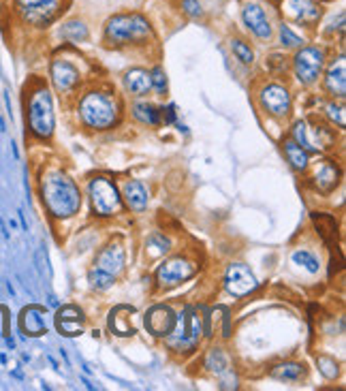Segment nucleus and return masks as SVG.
I'll use <instances>...</instances> for the list:
<instances>
[{"label":"nucleus","instance_id":"9d476101","mask_svg":"<svg viewBox=\"0 0 346 391\" xmlns=\"http://www.w3.org/2000/svg\"><path fill=\"white\" fill-rule=\"evenodd\" d=\"M257 278L250 272V268L242 266V263H233L229 266L227 274H225V286L227 291L235 297H244L248 293H252L257 289Z\"/></svg>","mask_w":346,"mask_h":391},{"label":"nucleus","instance_id":"c85d7f7f","mask_svg":"<svg viewBox=\"0 0 346 391\" xmlns=\"http://www.w3.org/2000/svg\"><path fill=\"white\" fill-rule=\"evenodd\" d=\"M60 35H62L64 39L73 41V43H84V41H88V28H86V24H84V21H77V19L64 24L62 31H60Z\"/></svg>","mask_w":346,"mask_h":391},{"label":"nucleus","instance_id":"a19ab883","mask_svg":"<svg viewBox=\"0 0 346 391\" xmlns=\"http://www.w3.org/2000/svg\"><path fill=\"white\" fill-rule=\"evenodd\" d=\"M45 3H51V0H15V7H17L21 13H26V11H31V9H35V7H41V5H45Z\"/></svg>","mask_w":346,"mask_h":391},{"label":"nucleus","instance_id":"bb28decb","mask_svg":"<svg viewBox=\"0 0 346 391\" xmlns=\"http://www.w3.org/2000/svg\"><path fill=\"white\" fill-rule=\"evenodd\" d=\"M270 374L274 379H280V381H300L306 374V368H304V363L288 361V363H280V366L272 368Z\"/></svg>","mask_w":346,"mask_h":391},{"label":"nucleus","instance_id":"4468645a","mask_svg":"<svg viewBox=\"0 0 346 391\" xmlns=\"http://www.w3.org/2000/svg\"><path fill=\"white\" fill-rule=\"evenodd\" d=\"M56 329L62 336H79L84 331V312L79 310L77 306H58L56 312Z\"/></svg>","mask_w":346,"mask_h":391},{"label":"nucleus","instance_id":"a878e982","mask_svg":"<svg viewBox=\"0 0 346 391\" xmlns=\"http://www.w3.org/2000/svg\"><path fill=\"white\" fill-rule=\"evenodd\" d=\"M284 154H286L288 163L295 167L297 171H304L308 167V152L295 139H286L284 141Z\"/></svg>","mask_w":346,"mask_h":391},{"label":"nucleus","instance_id":"a211bd4d","mask_svg":"<svg viewBox=\"0 0 346 391\" xmlns=\"http://www.w3.org/2000/svg\"><path fill=\"white\" fill-rule=\"evenodd\" d=\"M79 77H82L79 71L67 60H54V64H51V82H54L58 92L73 90L79 84Z\"/></svg>","mask_w":346,"mask_h":391},{"label":"nucleus","instance_id":"423d86ee","mask_svg":"<svg viewBox=\"0 0 346 391\" xmlns=\"http://www.w3.org/2000/svg\"><path fill=\"white\" fill-rule=\"evenodd\" d=\"M88 195H90V203L92 210L98 216H114L120 212L122 207V199L118 195V189L114 182H110L107 177H94L88 186Z\"/></svg>","mask_w":346,"mask_h":391},{"label":"nucleus","instance_id":"58836bf2","mask_svg":"<svg viewBox=\"0 0 346 391\" xmlns=\"http://www.w3.org/2000/svg\"><path fill=\"white\" fill-rule=\"evenodd\" d=\"M150 80H152V86L158 90V92H165L167 90V75L163 73V69H154L152 73H150Z\"/></svg>","mask_w":346,"mask_h":391},{"label":"nucleus","instance_id":"72a5a7b5","mask_svg":"<svg viewBox=\"0 0 346 391\" xmlns=\"http://www.w3.org/2000/svg\"><path fill=\"white\" fill-rule=\"evenodd\" d=\"M231 49H233V54L237 56V60H242L244 64H252L254 62V51L244 43V41H231Z\"/></svg>","mask_w":346,"mask_h":391},{"label":"nucleus","instance_id":"c9c22d12","mask_svg":"<svg viewBox=\"0 0 346 391\" xmlns=\"http://www.w3.org/2000/svg\"><path fill=\"white\" fill-rule=\"evenodd\" d=\"M280 41H282V45L284 47H300L302 43H304V39H300L295 33H293L288 26H280Z\"/></svg>","mask_w":346,"mask_h":391},{"label":"nucleus","instance_id":"2eb2a0df","mask_svg":"<svg viewBox=\"0 0 346 391\" xmlns=\"http://www.w3.org/2000/svg\"><path fill=\"white\" fill-rule=\"evenodd\" d=\"M242 17H244V24L248 26V31L254 33L259 39H270L272 37L270 19H268V15H265L263 7L259 3H246Z\"/></svg>","mask_w":346,"mask_h":391},{"label":"nucleus","instance_id":"8fccbe9b","mask_svg":"<svg viewBox=\"0 0 346 391\" xmlns=\"http://www.w3.org/2000/svg\"><path fill=\"white\" fill-rule=\"evenodd\" d=\"M0 363H7V355L5 353H0Z\"/></svg>","mask_w":346,"mask_h":391},{"label":"nucleus","instance_id":"c03bdc74","mask_svg":"<svg viewBox=\"0 0 346 391\" xmlns=\"http://www.w3.org/2000/svg\"><path fill=\"white\" fill-rule=\"evenodd\" d=\"M17 216H19L21 229H24V231H28V225H26V218H24V212H21V210H17Z\"/></svg>","mask_w":346,"mask_h":391},{"label":"nucleus","instance_id":"37998d69","mask_svg":"<svg viewBox=\"0 0 346 391\" xmlns=\"http://www.w3.org/2000/svg\"><path fill=\"white\" fill-rule=\"evenodd\" d=\"M163 118H165V122H173L175 120V107L169 105L167 110H163Z\"/></svg>","mask_w":346,"mask_h":391},{"label":"nucleus","instance_id":"9b49d317","mask_svg":"<svg viewBox=\"0 0 346 391\" xmlns=\"http://www.w3.org/2000/svg\"><path fill=\"white\" fill-rule=\"evenodd\" d=\"M259 98H261L263 110L268 112L270 116H274V118H284L291 112V94H288L286 88H282L278 84L265 86L261 90Z\"/></svg>","mask_w":346,"mask_h":391},{"label":"nucleus","instance_id":"cd10ccee","mask_svg":"<svg viewBox=\"0 0 346 391\" xmlns=\"http://www.w3.org/2000/svg\"><path fill=\"white\" fill-rule=\"evenodd\" d=\"M207 325H205V333L207 336H211V327H214V325H218V323H223L225 327V331H223V336L227 338L229 333H231V319H229V310L225 308V306H218L216 310H211L209 312V317H207Z\"/></svg>","mask_w":346,"mask_h":391},{"label":"nucleus","instance_id":"7ed1b4c3","mask_svg":"<svg viewBox=\"0 0 346 391\" xmlns=\"http://www.w3.org/2000/svg\"><path fill=\"white\" fill-rule=\"evenodd\" d=\"M201 331H203V319L199 317V312L193 306H189L175 317V323L165 338H167L169 349L178 353H189L199 345Z\"/></svg>","mask_w":346,"mask_h":391},{"label":"nucleus","instance_id":"4c0bfd02","mask_svg":"<svg viewBox=\"0 0 346 391\" xmlns=\"http://www.w3.org/2000/svg\"><path fill=\"white\" fill-rule=\"evenodd\" d=\"M327 116L340 126V128H344L346 126V116H344V107L340 105V103H331V105L327 107Z\"/></svg>","mask_w":346,"mask_h":391},{"label":"nucleus","instance_id":"5701e85b","mask_svg":"<svg viewBox=\"0 0 346 391\" xmlns=\"http://www.w3.org/2000/svg\"><path fill=\"white\" fill-rule=\"evenodd\" d=\"M58 7H60L58 0H51V3H45V5H41V7H35V9L26 11V13H21V15H24L26 21L33 24V26H47V24H51V21L56 19Z\"/></svg>","mask_w":346,"mask_h":391},{"label":"nucleus","instance_id":"412c9836","mask_svg":"<svg viewBox=\"0 0 346 391\" xmlns=\"http://www.w3.org/2000/svg\"><path fill=\"white\" fill-rule=\"evenodd\" d=\"M135 312V308L132 306H118L112 310V315H110V327L114 333L118 336H132L135 333V327H132L130 323V315Z\"/></svg>","mask_w":346,"mask_h":391},{"label":"nucleus","instance_id":"f257e3e1","mask_svg":"<svg viewBox=\"0 0 346 391\" xmlns=\"http://www.w3.org/2000/svg\"><path fill=\"white\" fill-rule=\"evenodd\" d=\"M41 197L43 203L56 218H69L82 207V195L75 182L62 171H49L41 180Z\"/></svg>","mask_w":346,"mask_h":391},{"label":"nucleus","instance_id":"f8f14e48","mask_svg":"<svg viewBox=\"0 0 346 391\" xmlns=\"http://www.w3.org/2000/svg\"><path fill=\"white\" fill-rule=\"evenodd\" d=\"M282 9L288 17H293L297 24L304 26H314L321 19V7L314 0H284Z\"/></svg>","mask_w":346,"mask_h":391},{"label":"nucleus","instance_id":"79ce46f5","mask_svg":"<svg viewBox=\"0 0 346 391\" xmlns=\"http://www.w3.org/2000/svg\"><path fill=\"white\" fill-rule=\"evenodd\" d=\"M268 69L274 71V73H284L286 71V62L280 54H272L270 60H268Z\"/></svg>","mask_w":346,"mask_h":391},{"label":"nucleus","instance_id":"a18cd8bd","mask_svg":"<svg viewBox=\"0 0 346 391\" xmlns=\"http://www.w3.org/2000/svg\"><path fill=\"white\" fill-rule=\"evenodd\" d=\"M47 304H49L51 308H58V306H60V304H58V299H56L54 295H49V297H47Z\"/></svg>","mask_w":346,"mask_h":391},{"label":"nucleus","instance_id":"f3484780","mask_svg":"<svg viewBox=\"0 0 346 391\" xmlns=\"http://www.w3.org/2000/svg\"><path fill=\"white\" fill-rule=\"evenodd\" d=\"M19 329L31 336V338H39L47 333V325H45V310L39 306H28L21 310L19 315Z\"/></svg>","mask_w":346,"mask_h":391},{"label":"nucleus","instance_id":"7c9ffc66","mask_svg":"<svg viewBox=\"0 0 346 391\" xmlns=\"http://www.w3.org/2000/svg\"><path fill=\"white\" fill-rule=\"evenodd\" d=\"M132 114H135V118L144 124H158V120H161V112H158L154 105H150V103H137L135 107H132Z\"/></svg>","mask_w":346,"mask_h":391},{"label":"nucleus","instance_id":"6ab92c4d","mask_svg":"<svg viewBox=\"0 0 346 391\" xmlns=\"http://www.w3.org/2000/svg\"><path fill=\"white\" fill-rule=\"evenodd\" d=\"M94 268L103 270V272H107L112 276L120 274L122 268H124V248L122 244H110V246H105L96 261H94Z\"/></svg>","mask_w":346,"mask_h":391},{"label":"nucleus","instance_id":"c756f323","mask_svg":"<svg viewBox=\"0 0 346 391\" xmlns=\"http://www.w3.org/2000/svg\"><path fill=\"white\" fill-rule=\"evenodd\" d=\"M205 368L209 372H216V374H225L229 368V359L220 349H211L205 357Z\"/></svg>","mask_w":346,"mask_h":391},{"label":"nucleus","instance_id":"393cba45","mask_svg":"<svg viewBox=\"0 0 346 391\" xmlns=\"http://www.w3.org/2000/svg\"><path fill=\"white\" fill-rule=\"evenodd\" d=\"M124 86H126L128 92L137 94V96L150 92V88H152L150 73L144 71V69H130V71L124 75Z\"/></svg>","mask_w":346,"mask_h":391},{"label":"nucleus","instance_id":"473e14b6","mask_svg":"<svg viewBox=\"0 0 346 391\" xmlns=\"http://www.w3.org/2000/svg\"><path fill=\"white\" fill-rule=\"evenodd\" d=\"M293 263H297L302 268H306L310 274H316L318 272V261L314 254H310L308 250H297V252H293Z\"/></svg>","mask_w":346,"mask_h":391},{"label":"nucleus","instance_id":"f704fd0d","mask_svg":"<svg viewBox=\"0 0 346 391\" xmlns=\"http://www.w3.org/2000/svg\"><path fill=\"white\" fill-rule=\"evenodd\" d=\"M316 366H318V370H321L327 379H336L338 376V363L331 359V357H325V355H321L316 359Z\"/></svg>","mask_w":346,"mask_h":391},{"label":"nucleus","instance_id":"49530a36","mask_svg":"<svg viewBox=\"0 0 346 391\" xmlns=\"http://www.w3.org/2000/svg\"><path fill=\"white\" fill-rule=\"evenodd\" d=\"M47 359H49V363H51V366H54V370H56V372H60V366H58V363H56V359L51 357V355H47Z\"/></svg>","mask_w":346,"mask_h":391},{"label":"nucleus","instance_id":"1a4fd4ad","mask_svg":"<svg viewBox=\"0 0 346 391\" xmlns=\"http://www.w3.org/2000/svg\"><path fill=\"white\" fill-rule=\"evenodd\" d=\"M293 139H295L306 152H321L331 144V133L325 126H310L308 122H297L293 126Z\"/></svg>","mask_w":346,"mask_h":391},{"label":"nucleus","instance_id":"20e7f679","mask_svg":"<svg viewBox=\"0 0 346 391\" xmlns=\"http://www.w3.org/2000/svg\"><path fill=\"white\" fill-rule=\"evenodd\" d=\"M79 116L84 124L90 128H110L116 124L118 118V105L116 101L105 92H90L79 103Z\"/></svg>","mask_w":346,"mask_h":391},{"label":"nucleus","instance_id":"6e6552de","mask_svg":"<svg viewBox=\"0 0 346 391\" xmlns=\"http://www.w3.org/2000/svg\"><path fill=\"white\" fill-rule=\"evenodd\" d=\"M197 268L191 263V261H186L182 257L178 259H169L165 261V263L158 268L156 272V282L161 289H173V286L186 282V280H191L195 276Z\"/></svg>","mask_w":346,"mask_h":391},{"label":"nucleus","instance_id":"b1692460","mask_svg":"<svg viewBox=\"0 0 346 391\" xmlns=\"http://www.w3.org/2000/svg\"><path fill=\"white\" fill-rule=\"evenodd\" d=\"M312 223L314 227L321 233V238L331 246L336 248V242H338V223L331 214H325V212H314L312 214Z\"/></svg>","mask_w":346,"mask_h":391},{"label":"nucleus","instance_id":"09e8293b","mask_svg":"<svg viewBox=\"0 0 346 391\" xmlns=\"http://www.w3.org/2000/svg\"><path fill=\"white\" fill-rule=\"evenodd\" d=\"M7 347H9V349H13V347H15V342L11 340V338H7Z\"/></svg>","mask_w":346,"mask_h":391},{"label":"nucleus","instance_id":"39448f33","mask_svg":"<svg viewBox=\"0 0 346 391\" xmlns=\"http://www.w3.org/2000/svg\"><path fill=\"white\" fill-rule=\"evenodd\" d=\"M28 126L33 135L39 139H49L54 133V103H51V94L47 88H37L28 98Z\"/></svg>","mask_w":346,"mask_h":391},{"label":"nucleus","instance_id":"de8ad7c7","mask_svg":"<svg viewBox=\"0 0 346 391\" xmlns=\"http://www.w3.org/2000/svg\"><path fill=\"white\" fill-rule=\"evenodd\" d=\"M0 231H3V236L9 240V231H7V227H5V223H3V218H0Z\"/></svg>","mask_w":346,"mask_h":391},{"label":"nucleus","instance_id":"0eeeda50","mask_svg":"<svg viewBox=\"0 0 346 391\" xmlns=\"http://www.w3.org/2000/svg\"><path fill=\"white\" fill-rule=\"evenodd\" d=\"M295 75L297 80L306 86L314 84L318 80V75L323 71V64H325V51L318 49V47H304L302 51H297L295 60Z\"/></svg>","mask_w":346,"mask_h":391},{"label":"nucleus","instance_id":"2f4dec72","mask_svg":"<svg viewBox=\"0 0 346 391\" xmlns=\"http://www.w3.org/2000/svg\"><path fill=\"white\" fill-rule=\"evenodd\" d=\"M114 278H116V276H112V274H107V272H103V270H98V268H94V270L88 274L90 286H92V289H96V291H107L110 286L114 284Z\"/></svg>","mask_w":346,"mask_h":391},{"label":"nucleus","instance_id":"dca6fc26","mask_svg":"<svg viewBox=\"0 0 346 391\" xmlns=\"http://www.w3.org/2000/svg\"><path fill=\"white\" fill-rule=\"evenodd\" d=\"M312 182L321 193H331L340 184V167L334 161H321L314 165Z\"/></svg>","mask_w":346,"mask_h":391},{"label":"nucleus","instance_id":"f03ea898","mask_svg":"<svg viewBox=\"0 0 346 391\" xmlns=\"http://www.w3.org/2000/svg\"><path fill=\"white\" fill-rule=\"evenodd\" d=\"M152 37L150 21L139 13H122L114 15L105 26V39L112 45H130L141 43Z\"/></svg>","mask_w":346,"mask_h":391},{"label":"nucleus","instance_id":"e433bc0d","mask_svg":"<svg viewBox=\"0 0 346 391\" xmlns=\"http://www.w3.org/2000/svg\"><path fill=\"white\" fill-rule=\"evenodd\" d=\"M148 246L156 248L158 252H167L169 246H171V242L163 236V233H152V236L148 238Z\"/></svg>","mask_w":346,"mask_h":391},{"label":"nucleus","instance_id":"4be33fe9","mask_svg":"<svg viewBox=\"0 0 346 391\" xmlns=\"http://www.w3.org/2000/svg\"><path fill=\"white\" fill-rule=\"evenodd\" d=\"M124 199H126V205L135 212H144L148 207V191L137 180H130L124 184Z\"/></svg>","mask_w":346,"mask_h":391},{"label":"nucleus","instance_id":"ea45409f","mask_svg":"<svg viewBox=\"0 0 346 391\" xmlns=\"http://www.w3.org/2000/svg\"><path fill=\"white\" fill-rule=\"evenodd\" d=\"M182 9H184L186 15H191V17H199V15L203 13L199 0H184V3H182Z\"/></svg>","mask_w":346,"mask_h":391},{"label":"nucleus","instance_id":"aec40b11","mask_svg":"<svg viewBox=\"0 0 346 391\" xmlns=\"http://www.w3.org/2000/svg\"><path fill=\"white\" fill-rule=\"evenodd\" d=\"M325 88L334 96L344 98V94H346V62H344V56H340L336 62H331L327 77H325Z\"/></svg>","mask_w":346,"mask_h":391},{"label":"nucleus","instance_id":"ddd939ff","mask_svg":"<svg viewBox=\"0 0 346 391\" xmlns=\"http://www.w3.org/2000/svg\"><path fill=\"white\" fill-rule=\"evenodd\" d=\"M173 323H175V315L169 306H154L146 315V329L158 338H165L171 331Z\"/></svg>","mask_w":346,"mask_h":391}]
</instances>
